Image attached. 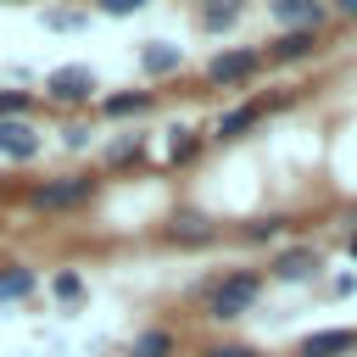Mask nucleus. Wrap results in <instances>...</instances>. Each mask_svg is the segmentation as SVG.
I'll list each match as a JSON object with an SVG mask.
<instances>
[{"label": "nucleus", "mask_w": 357, "mask_h": 357, "mask_svg": "<svg viewBox=\"0 0 357 357\" xmlns=\"http://www.w3.org/2000/svg\"><path fill=\"white\" fill-rule=\"evenodd\" d=\"M257 290H262V279H257V273H229V279H218V284H212L206 312H212V318H240V312L257 301Z\"/></svg>", "instance_id": "1"}, {"label": "nucleus", "mask_w": 357, "mask_h": 357, "mask_svg": "<svg viewBox=\"0 0 357 357\" xmlns=\"http://www.w3.org/2000/svg\"><path fill=\"white\" fill-rule=\"evenodd\" d=\"M89 195H95V178L73 173V178H50V184H39V190H33V206H39V212H67V206H84Z\"/></svg>", "instance_id": "2"}, {"label": "nucleus", "mask_w": 357, "mask_h": 357, "mask_svg": "<svg viewBox=\"0 0 357 357\" xmlns=\"http://www.w3.org/2000/svg\"><path fill=\"white\" fill-rule=\"evenodd\" d=\"M257 67H262L257 50H218L206 61V78L212 84H245V78H257Z\"/></svg>", "instance_id": "3"}, {"label": "nucleus", "mask_w": 357, "mask_h": 357, "mask_svg": "<svg viewBox=\"0 0 357 357\" xmlns=\"http://www.w3.org/2000/svg\"><path fill=\"white\" fill-rule=\"evenodd\" d=\"M45 95L61 100V106H67V100H89V95H95V73H89V67H56V73L45 78Z\"/></svg>", "instance_id": "4"}, {"label": "nucleus", "mask_w": 357, "mask_h": 357, "mask_svg": "<svg viewBox=\"0 0 357 357\" xmlns=\"http://www.w3.org/2000/svg\"><path fill=\"white\" fill-rule=\"evenodd\" d=\"M268 11L284 22V33H318V22H324L318 0H268Z\"/></svg>", "instance_id": "5"}, {"label": "nucleus", "mask_w": 357, "mask_h": 357, "mask_svg": "<svg viewBox=\"0 0 357 357\" xmlns=\"http://www.w3.org/2000/svg\"><path fill=\"white\" fill-rule=\"evenodd\" d=\"M0 151L28 162V156L39 151V134H33V123H28V117H11V123H0Z\"/></svg>", "instance_id": "6"}, {"label": "nucleus", "mask_w": 357, "mask_h": 357, "mask_svg": "<svg viewBox=\"0 0 357 357\" xmlns=\"http://www.w3.org/2000/svg\"><path fill=\"white\" fill-rule=\"evenodd\" d=\"M357 346V329H318L301 340V357H335V351H351Z\"/></svg>", "instance_id": "7"}, {"label": "nucleus", "mask_w": 357, "mask_h": 357, "mask_svg": "<svg viewBox=\"0 0 357 357\" xmlns=\"http://www.w3.org/2000/svg\"><path fill=\"white\" fill-rule=\"evenodd\" d=\"M318 50V33H279L268 45V61H307Z\"/></svg>", "instance_id": "8"}, {"label": "nucleus", "mask_w": 357, "mask_h": 357, "mask_svg": "<svg viewBox=\"0 0 357 357\" xmlns=\"http://www.w3.org/2000/svg\"><path fill=\"white\" fill-rule=\"evenodd\" d=\"M167 240H178V245H201V240H212V223L195 218V212H178V218L167 223Z\"/></svg>", "instance_id": "9"}, {"label": "nucleus", "mask_w": 357, "mask_h": 357, "mask_svg": "<svg viewBox=\"0 0 357 357\" xmlns=\"http://www.w3.org/2000/svg\"><path fill=\"white\" fill-rule=\"evenodd\" d=\"M257 117H262V100H245V106L223 112V123H218V139H234V134H245V128H251Z\"/></svg>", "instance_id": "10"}, {"label": "nucleus", "mask_w": 357, "mask_h": 357, "mask_svg": "<svg viewBox=\"0 0 357 357\" xmlns=\"http://www.w3.org/2000/svg\"><path fill=\"white\" fill-rule=\"evenodd\" d=\"M240 11H245V0H201V28L218 33V28H229Z\"/></svg>", "instance_id": "11"}, {"label": "nucleus", "mask_w": 357, "mask_h": 357, "mask_svg": "<svg viewBox=\"0 0 357 357\" xmlns=\"http://www.w3.org/2000/svg\"><path fill=\"white\" fill-rule=\"evenodd\" d=\"M312 268H318V251H284L273 262V279H307Z\"/></svg>", "instance_id": "12"}, {"label": "nucleus", "mask_w": 357, "mask_h": 357, "mask_svg": "<svg viewBox=\"0 0 357 357\" xmlns=\"http://www.w3.org/2000/svg\"><path fill=\"white\" fill-rule=\"evenodd\" d=\"M145 106H151V95H145V89H134V95H106V100H100V112H106V117H139Z\"/></svg>", "instance_id": "13"}, {"label": "nucleus", "mask_w": 357, "mask_h": 357, "mask_svg": "<svg viewBox=\"0 0 357 357\" xmlns=\"http://www.w3.org/2000/svg\"><path fill=\"white\" fill-rule=\"evenodd\" d=\"M167 351H173V335H167V329H145V335L128 346V357H167Z\"/></svg>", "instance_id": "14"}, {"label": "nucleus", "mask_w": 357, "mask_h": 357, "mask_svg": "<svg viewBox=\"0 0 357 357\" xmlns=\"http://www.w3.org/2000/svg\"><path fill=\"white\" fill-rule=\"evenodd\" d=\"M139 67H145V73H173V67H178V50H173V45H145V50H139Z\"/></svg>", "instance_id": "15"}, {"label": "nucleus", "mask_w": 357, "mask_h": 357, "mask_svg": "<svg viewBox=\"0 0 357 357\" xmlns=\"http://www.w3.org/2000/svg\"><path fill=\"white\" fill-rule=\"evenodd\" d=\"M33 290V273L28 268H0V301H17Z\"/></svg>", "instance_id": "16"}, {"label": "nucleus", "mask_w": 357, "mask_h": 357, "mask_svg": "<svg viewBox=\"0 0 357 357\" xmlns=\"http://www.w3.org/2000/svg\"><path fill=\"white\" fill-rule=\"evenodd\" d=\"M28 106H33V95H28V89H0V123L28 117Z\"/></svg>", "instance_id": "17"}, {"label": "nucleus", "mask_w": 357, "mask_h": 357, "mask_svg": "<svg viewBox=\"0 0 357 357\" xmlns=\"http://www.w3.org/2000/svg\"><path fill=\"white\" fill-rule=\"evenodd\" d=\"M56 296H61V301H78V296H84V279H78V273H56Z\"/></svg>", "instance_id": "18"}, {"label": "nucleus", "mask_w": 357, "mask_h": 357, "mask_svg": "<svg viewBox=\"0 0 357 357\" xmlns=\"http://www.w3.org/2000/svg\"><path fill=\"white\" fill-rule=\"evenodd\" d=\"M95 6H100L106 17H128V11H139L145 0H95Z\"/></svg>", "instance_id": "19"}, {"label": "nucleus", "mask_w": 357, "mask_h": 357, "mask_svg": "<svg viewBox=\"0 0 357 357\" xmlns=\"http://www.w3.org/2000/svg\"><path fill=\"white\" fill-rule=\"evenodd\" d=\"M134 156H139V139H123V145L106 151V162H134Z\"/></svg>", "instance_id": "20"}, {"label": "nucleus", "mask_w": 357, "mask_h": 357, "mask_svg": "<svg viewBox=\"0 0 357 357\" xmlns=\"http://www.w3.org/2000/svg\"><path fill=\"white\" fill-rule=\"evenodd\" d=\"M279 229H284V223H279V218H262V223H251V229H245V234H251V240H273V234H279Z\"/></svg>", "instance_id": "21"}, {"label": "nucleus", "mask_w": 357, "mask_h": 357, "mask_svg": "<svg viewBox=\"0 0 357 357\" xmlns=\"http://www.w3.org/2000/svg\"><path fill=\"white\" fill-rule=\"evenodd\" d=\"M206 357H257V351H251V346H212Z\"/></svg>", "instance_id": "22"}, {"label": "nucleus", "mask_w": 357, "mask_h": 357, "mask_svg": "<svg viewBox=\"0 0 357 357\" xmlns=\"http://www.w3.org/2000/svg\"><path fill=\"white\" fill-rule=\"evenodd\" d=\"M335 11L340 17H357V0H335Z\"/></svg>", "instance_id": "23"}, {"label": "nucleus", "mask_w": 357, "mask_h": 357, "mask_svg": "<svg viewBox=\"0 0 357 357\" xmlns=\"http://www.w3.org/2000/svg\"><path fill=\"white\" fill-rule=\"evenodd\" d=\"M346 251H351V257H357V234H351V240H346Z\"/></svg>", "instance_id": "24"}]
</instances>
